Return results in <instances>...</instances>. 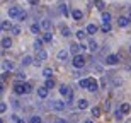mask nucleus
Returning a JSON list of instances; mask_svg holds the SVG:
<instances>
[{
	"instance_id": "f257e3e1",
	"label": "nucleus",
	"mask_w": 131,
	"mask_h": 123,
	"mask_svg": "<svg viewBox=\"0 0 131 123\" xmlns=\"http://www.w3.org/2000/svg\"><path fill=\"white\" fill-rule=\"evenodd\" d=\"M60 94H61L63 98L68 99V103H72V101H73V92H72V89L68 87V86H65V84L60 87Z\"/></svg>"
},
{
	"instance_id": "f03ea898",
	"label": "nucleus",
	"mask_w": 131,
	"mask_h": 123,
	"mask_svg": "<svg viewBox=\"0 0 131 123\" xmlns=\"http://www.w3.org/2000/svg\"><path fill=\"white\" fill-rule=\"evenodd\" d=\"M72 63H73L75 69H83V67H85V56H83V55H75Z\"/></svg>"
},
{
	"instance_id": "7ed1b4c3",
	"label": "nucleus",
	"mask_w": 131,
	"mask_h": 123,
	"mask_svg": "<svg viewBox=\"0 0 131 123\" xmlns=\"http://www.w3.org/2000/svg\"><path fill=\"white\" fill-rule=\"evenodd\" d=\"M51 108L56 109V111H63L67 108V103H63V101H51Z\"/></svg>"
},
{
	"instance_id": "20e7f679",
	"label": "nucleus",
	"mask_w": 131,
	"mask_h": 123,
	"mask_svg": "<svg viewBox=\"0 0 131 123\" xmlns=\"http://www.w3.org/2000/svg\"><path fill=\"white\" fill-rule=\"evenodd\" d=\"M20 12H22L20 7H10V9H9V17H10V19H17Z\"/></svg>"
},
{
	"instance_id": "39448f33",
	"label": "nucleus",
	"mask_w": 131,
	"mask_h": 123,
	"mask_svg": "<svg viewBox=\"0 0 131 123\" xmlns=\"http://www.w3.org/2000/svg\"><path fill=\"white\" fill-rule=\"evenodd\" d=\"M85 48V46H83V44H78V43H73L72 46H70V51H72L73 55H80V51H82V50Z\"/></svg>"
},
{
	"instance_id": "423d86ee",
	"label": "nucleus",
	"mask_w": 131,
	"mask_h": 123,
	"mask_svg": "<svg viewBox=\"0 0 131 123\" xmlns=\"http://www.w3.org/2000/svg\"><path fill=\"white\" fill-rule=\"evenodd\" d=\"M87 89L90 91V92H95L99 89V86H97V80L95 79H89V84H87Z\"/></svg>"
},
{
	"instance_id": "0eeeda50",
	"label": "nucleus",
	"mask_w": 131,
	"mask_h": 123,
	"mask_svg": "<svg viewBox=\"0 0 131 123\" xmlns=\"http://www.w3.org/2000/svg\"><path fill=\"white\" fill-rule=\"evenodd\" d=\"M38 51V56H36V60H39V62H44V60L48 58V53H46V50H36Z\"/></svg>"
},
{
	"instance_id": "6e6552de",
	"label": "nucleus",
	"mask_w": 131,
	"mask_h": 123,
	"mask_svg": "<svg viewBox=\"0 0 131 123\" xmlns=\"http://www.w3.org/2000/svg\"><path fill=\"white\" fill-rule=\"evenodd\" d=\"M48 94H49V89H46L44 86L38 89V96H39L41 99H46V98H48Z\"/></svg>"
},
{
	"instance_id": "1a4fd4ad",
	"label": "nucleus",
	"mask_w": 131,
	"mask_h": 123,
	"mask_svg": "<svg viewBox=\"0 0 131 123\" xmlns=\"http://www.w3.org/2000/svg\"><path fill=\"white\" fill-rule=\"evenodd\" d=\"M117 62H119V56H116V55H109L106 58V63L107 65H116Z\"/></svg>"
},
{
	"instance_id": "9d476101",
	"label": "nucleus",
	"mask_w": 131,
	"mask_h": 123,
	"mask_svg": "<svg viewBox=\"0 0 131 123\" xmlns=\"http://www.w3.org/2000/svg\"><path fill=\"white\" fill-rule=\"evenodd\" d=\"M14 92L15 94H24V84H22V82L14 84Z\"/></svg>"
},
{
	"instance_id": "9b49d317",
	"label": "nucleus",
	"mask_w": 131,
	"mask_h": 123,
	"mask_svg": "<svg viewBox=\"0 0 131 123\" xmlns=\"http://www.w3.org/2000/svg\"><path fill=\"white\" fill-rule=\"evenodd\" d=\"M72 17H73L75 21H80V19L83 17V12H82V10H78V9H73V10H72Z\"/></svg>"
},
{
	"instance_id": "f8f14e48",
	"label": "nucleus",
	"mask_w": 131,
	"mask_h": 123,
	"mask_svg": "<svg viewBox=\"0 0 131 123\" xmlns=\"http://www.w3.org/2000/svg\"><path fill=\"white\" fill-rule=\"evenodd\" d=\"M41 27H43L44 31H51V21L49 19H43L41 21Z\"/></svg>"
},
{
	"instance_id": "ddd939ff",
	"label": "nucleus",
	"mask_w": 131,
	"mask_h": 123,
	"mask_svg": "<svg viewBox=\"0 0 131 123\" xmlns=\"http://www.w3.org/2000/svg\"><path fill=\"white\" fill-rule=\"evenodd\" d=\"M89 51H90V53H95V51H97V43H95V41L94 40H90L89 41Z\"/></svg>"
},
{
	"instance_id": "4468645a",
	"label": "nucleus",
	"mask_w": 131,
	"mask_h": 123,
	"mask_svg": "<svg viewBox=\"0 0 131 123\" xmlns=\"http://www.w3.org/2000/svg\"><path fill=\"white\" fill-rule=\"evenodd\" d=\"M97 29H99V27L95 24H89L87 29H85V33H89V34H95V33H97Z\"/></svg>"
},
{
	"instance_id": "2eb2a0df",
	"label": "nucleus",
	"mask_w": 131,
	"mask_h": 123,
	"mask_svg": "<svg viewBox=\"0 0 131 123\" xmlns=\"http://www.w3.org/2000/svg\"><path fill=\"white\" fill-rule=\"evenodd\" d=\"M77 106H78V109H87L89 108V101L87 99H80L77 103Z\"/></svg>"
},
{
	"instance_id": "dca6fc26",
	"label": "nucleus",
	"mask_w": 131,
	"mask_h": 123,
	"mask_svg": "<svg viewBox=\"0 0 131 123\" xmlns=\"http://www.w3.org/2000/svg\"><path fill=\"white\" fill-rule=\"evenodd\" d=\"M67 58H68V51H67V50H60V51H58V60L65 62Z\"/></svg>"
},
{
	"instance_id": "f3484780",
	"label": "nucleus",
	"mask_w": 131,
	"mask_h": 123,
	"mask_svg": "<svg viewBox=\"0 0 131 123\" xmlns=\"http://www.w3.org/2000/svg\"><path fill=\"white\" fill-rule=\"evenodd\" d=\"M129 109H131V106L128 103H123L121 104V108H119V111H121L123 115H126V113H129Z\"/></svg>"
},
{
	"instance_id": "a211bd4d",
	"label": "nucleus",
	"mask_w": 131,
	"mask_h": 123,
	"mask_svg": "<svg viewBox=\"0 0 131 123\" xmlns=\"http://www.w3.org/2000/svg\"><path fill=\"white\" fill-rule=\"evenodd\" d=\"M53 40V34H51V31H46L43 36V43H49V41Z\"/></svg>"
},
{
	"instance_id": "6ab92c4d",
	"label": "nucleus",
	"mask_w": 131,
	"mask_h": 123,
	"mask_svg": "<svg viewBox=\"0 0 131 123\" xmlns=\"http://www.w3.org/2000/svg\"><path fill=\"white\" fill-rule=\"evenodd\" d=\"M117 24L121 26V27H126V26L129 24V21H128V17H119V19H117Z\"/></svg>"
},
{
	"instance_id": "aec40b11",
	"label": "nucleus",
	"mask_w": 131,
	"mask_h": 123,
	"mask_svg": "<svg viewBox=\"0 0 131 123\" xmlns=\"http://www.w3.org/2000/svg\"><path fill=\"white\" fill-rule=\"evenodd\" d=\"M43 75L46 77V79H49V77L53 75V70H51V67H44V70H43Z\"/></svg>"
},
{
	"instance_id": "412c9836",
	"label": "nucleus",
	"mask_w": 131,
	"mask_h": 123,
	"mask_svg": "<svg viewBox=\"0 0 131 123\" xmlns=\"http://www.w3.org/2000/svg\"><path fill=\"white\" fill-rule=\"evenodd\" d=\"M2 46H4V48H10V46H12V40H10V38H4V40H2Z\"/></svg>"
},
{
	"instance_id": "4be33fe9",
	"label": "nucleus",
	"mask_w": 131,
	"mask_h": 123,
	"mask_svg": "<svg viewBox=\"0 0 131 123\" xmlns=\"http://www.w3.org/2000/svg\"><path fill=\"white\" fill-rule=\"evenodd\" d=\"M94 4H95V7H97L99 10H104V9H106V4H104L102 0H94Z\"/></svg>"
},
{
	"instance_id": "5701e85b",
	"label": "nucleus",
	"mask_w": 131,
	"mask_h": 123,
	"mask_svg": "<svg viewBox=\"0 0 131 123\" xmlns=\"http://www.w3.org/2000/svg\"><path fill=\"white\" fill-rule=\"evenodd\" d=\"M2 67H4L5 70H12V69H14V63H12V62H9V60H5L4 63H2Z\"/></svg>"
},
{
	"instance_id": "b1692460",
	"label": "nucleus",
	"mask_w": 131,
	"mask_h": 123,
	"mask_svg": "<svg viewBox=\"0 0 131 123\" xmlns=\"http://www.w3.org/2000/svg\"><path fill=\"white\" fill-rule=\"evenodd\" d=\"M31 63H32V56H29V55H26L24 58H22V65L26 67V65H31Z\"/></svg>"
},
{
	"instance_id": "393cba45",
	"label": "nucleus",
	"mask_w": 131,
	"mask_h": 123,
	"mask_svg": "<svg viewBox=\"0 0 131 123\" xmlns=\"http://www.w3.org/2000/svg\"><path fill=\"white\" fill-rule=\"evenodd\" d=\"M44 87H46V89H53V87H54V80L51 79V77H49V79H46V84H44Z\"/></svg>"
},
{
	"instance_id": "a878e982",
	"label": "nucleus",
	"mask_w": 131,
	"mask_h": 123,
	"mask_svg": "<svg viewBox=\"0 0 131 123\" xmlns=\"http://www.w3.org/2000/svg\"><path fill=\"white\" fill-rule=\"evenodd\" d=\"M109 21H111V14L102 10V22H109Z\"/></svg>"
},
{
	"instance_id": "bb28decb",
	"label": "nucleus",
	"mask_w": 131,
	"mask_h": 123,
	"mask_svg": "<svg viewBox=\"0 0 131 123\" xmlns=\"http://www.w3.org/2000/svg\"><path fill=\"white\" fill-rule=\"evenodd\" d=\"M0 27H2V29H5V31H10V27H12V24H10L9 21H4V22H2V26H0Z\"/></svg>"
},
{
	"instance_id": "cd10ccee",
	"label": "nucleus",
	"mask_w": 131,
	"mask_h": 123,
	"mask_svg": "<svg viewBox=\"0 0 131 123\" xmlns=\"http://www.w3.org/2000/svg\"><path fill=\"white\" fill-rule=\"evenodd\" d=\"M31 91H32V86L29 82H24V94H29Z\"/></svg>"
},
{
	"instance_id": "c85d7f7f",
	"label": "nucleus",
	"mask_w": 131,
	"mask_h": 123,
	"mask_svg": "<svg viewBox=\"0 0 131 123\" xmlns=\"http://www.w3.org/2000/svg\"><path fill=\"white\" fill-rule=\"evenodd\" d=\"M109 31H111V24L109 22H104L102 24V33H109Z\"/></svg>"
},
{
	"instance_id": "c756f323",
	"label": "nucleus",
	"mask_w": 131,
	"mask_h": 123,
	"mask_svg": "<svg viewBox=\"0 0 131 123\" xmlns=\"http://www.w3.org/2000/svg\"><path fill=\"white\" fill-rule=\"evenodd\" d=\"M34 48H36V50L43 48V40H36V41H34Z\"/></svg>"
},
{
	"instance_id": "7c9ffc66",
	"label": "nucleus",
	"mask_w": 131,
	"mask_h": 123,
	"mask_svg": "<svg viewBox=\"0 0 131 123\" xmlns=\"http://www.w3.org/2000/svg\"><path fill=\"white\" fill-rule=\"evenodd\" d=\"M31 33H32V34H38L39 33V26L38 24H31Z\"/></svg>"
},
{
	"instance_id": "2f4dec72",
	"label": "nucleus",
	"mask_w": 131,
	"mask_h": 123,
	"mask_svg": "<svg viewBox=\"0 0 131 123\" xmlns=\"http://www.w3.org/2000/svg\"><path fill=\"white\" fill-rule=\"evenodd\" d=\"M92 116H101V108L94 106V108H92Z\"/></svg>"
},
{
	"instance_id": "473e14b6",
	"label": "nucleus",
	"mask_w": 131,
	"mask_h": 123,
	"mask_svg": "<svg viewBox=\"0 0 131 123\" xmlns=\"http://www.w3.org/2000/svg\"><path fill=\"white\" fill-rule=\"evenodd\" d=\"M10 31H12V34H20V27L19 26H12Z\"/></svg>"
},
{
	"instance_id": "72a5a7b5",
	"label": "nucleus",
	"mask_w": 131,
	"mask_h": 123,
	"mask_svg": "<svg viewBox=\"0 0 131 123\" xmlns=\"http://www.w3.org/2000/svg\"><path fill=\"white\" fill-rule=\"evenodd\" d=\"M85 34H87L85 31H77V33H75V36H77L78 40H83V38H85Z\"/></svg>"
},
{
	"instance_id": "f704fd0d",
	"label": "nucleus",
	"mask_w": 131,
	"mask_h": 123,
	"mask_svg": "<svg viewBox=\"0 0 131 123\" xmlns=\"http://www.w3.org/2000/svg\"><path fill=\"white\" fill-rule=\"evenodd\" d=\"M60 10H61V14H65V15H68V5H60Z\"/></svg>"
},
{
	"instance_id": "c9c22d12",
	"label": "nucleus",
	"mask_w": 131,
	"mask_h": 123,
	"mask_svg": "<svg viewBox=\"0 0 131 123\" xmlns=\"http://www.w3.org/2000/svg\"><path fill=\"white\" fill-rule=\"evenodd\" d=\"M61 34H63L65 38H68V36H70V29H68L67 26H65V27H61Z\"/></svg>"
},
{
	"instance_id": "e433bc0d",
	"label": "nucleus",
	"mask_w": 131,
	"mask_h": 123,
	"mask_svg": "<svg viewBox=\"0 0 131 123\" xmlns=\"http://www.w3.org/2000/svg\"><path fill=\"white\" fill-rule=\"evenodd\" d=\"M31 123H41V116H38V115L31 116Z\"/></svg>"
},
{
	"instance_id": "4c0bfd02",
	"label": "nucleus",
	"mask_w": 131,
	"mask_h": 123,
	"mask_svg": "<svg viewBox=\"0 0 131 123\" xmlns=\"http://www.w3.org/2000/svg\"><path fill=\"white\" fill-rule=\"evenodd\" d=\"M114 116H116V120H117V121H121V120H123V113L119 111V109H117L116 113H114Z\"/></svg>"
},
{
	"instance_id": "58836bf2",
	"label": "nucleus",
	"mask_w": 131,
	"mask_h": 123,
	"mask_svg": "<svg viewBox=\"0 0 131 123\" xmlns=\"http://www.w3.org/2000/svg\"><path fill=\"white\" fill-rule=\"evenodd\" d=\"M87 84H89V79H82V80H80V87L87 89Z\"/></svg>"
},
{
	"instance_id": "ea45409f",
	"label": "nucleus",
	"mask_w": 131,
	"mask_h": 123,
	"mask_svg": "<svg viewBox=\"0 0 131 123\" xmlns=\"http://www.w3.org/2000/svg\"><path fill=\"white\" fill-rule=\"evenodd\" d=\"M26 17H27V14H26V12H20V14H19V17H17V19H19V21H24Z\"/></svg>"
},
{
	"instance_id": "a19ab883",
	"label": "nucleus",
	"mask_w": 131,
	"mask_h": 123,
	"mask_svg": "<svg viewBox=\"0 0 131 123\" xmlns=\"http://www.w3.org/2000/svg\"><path fill=\"white\" fill-rule=\"evenodd\" d=\"M5 109H7V104H5V103H0V113H4Z\"/></svg>"
},
{
	"instance_id": "79ce46f5",
	"label": "nucleus",
	"mask_w": 131,
	"mask_h": 123,
	"mask_svg": "<svg viewBox=\"0 0 131 123\" xmlns=\"http://www.w3.org/2000/svg\"><path fill=\"white\" fill-rule=\"evenodd\" d=\"M104 109H106V111H109V109H111V103H109V101H106V103H104Z\"/></svg>"
},
{
	"instance_id": "37998d69",
	"label": "nucleus",
	"mask_w": 131,
	"mask_h": 123,
	"mask_svg": "<svg viewBox=\"0 0 131 123\" xmlns=\"http://www.w3.org/2000/svg\"><path fill=\"white\" fill-rule=\"evenodd\" d=\"M17 79H19V80H24V79H26V74L19 72V74H17Z\"/></svg>"
},
{
	"instance_id": "c03bdc74",
	"label": "nucleus",
	"mask_w": 131,
	"mask_h": 123,
	"mask_svg": "<svg viewBox=\"0 0 131 123\" xmlns=\"http://www.w3.org/2000/svg\"><path fill=\"white\" fill-rule=\"evenodd\" d=\"M54 123H68L67 120H63V118H56L54 120Z\"/></svg>"
},
{
	"instance_id": "a18cd8bd",
	"label": "nucleus",
	"mask_w": 131,
	"mask_h": 123,
	"mask_svg": "<svg viewBox=\"0 0 131 123\" xmlns=\"http://www.w3.org/2000/svg\"><path fill=\"white\" fill-rule=\"evenodd\" d=\"M29 2H31V5H38L39 0H29Z\"/></svg>"
},
{
	"instance_id": "49530a36",
	"label": "nucleus",
	"mask_w": 131,
	"mask_h": 123,
	"mask_svg": "<svg viewBox=\"0 0 131 123\" xmlns=\"http://www.w3.org/2000/svg\"><path fill=\"white\" fill-rule=\"evenodd\" d=\"M2 92H4V84L0 82V94H2Z\"/></svg>"
},
{
	"instance_id": "de8ad7c7",
	"label": "nucleus",
	"mask_w": 131,
	"mask_h": 123,
	"mask_svg": "<svg viewBox=\"0 0 131 123\" xmlns=\"http://www.w3.org/2000/svg\"><path fill=\"white\" fill-rule=\"evenodd\" d=\"M15 123H26V120H22V118H19V120H17V121H15Z\"/></svg>"
},
{
	"instance_id": "09e8293b",
	"label": "nucleus",
	"mask_w": 131,
	"mask_h": 123,
	"mask_svg": "<svg viewBox=\"0 0 131 123\" xmlns=\"http://www.w3.org/2000/svg\"><path fill=\"white\" fill-rule=\"evenodd\" d=\"M128 21H129V22H131V10H129V15H128Z\"/></svg>"
},
{
	"instance_id": "8fccbe9b",
	"label": "nucleus",
	"mask_w": 131,
	"mask_h": 123,
	"mask_svg": "<svg viewBox=\"0 0 131 123\" xmlns=\"http://www.w3.org/2000/svg\"><path fill=\"white\" fill-rule=\"evenodd\" d=\"M85 123H94V121H92V120H87V121H85Z\"/></svg>"
},
{
	"instance_id": "3c124183",
	"label": "nucleus",
	"mask_w": 131,
	"mask_h": 123,
	"mask_svg": "<svg viewBox=\"0 0 131 123\" xmlns=\"http://www.w3.org/2000/svg\"><path fill=\"white\" fill-rule=\"evenodd\" d=\"M0 123H4V120H2V118H0Z\"/></svg>"
},
{
	"instance_id": "603ef678",
	"label": "nucleus",
	"mask_w": 131,
	"mask_h": 123,
	"mask_svg": "<svg viewBox=\"0 0 131 123\" xmlns=\"http://www.w3.org/2000/svg\"><path fill=\"white\" fill-rule=\"evenodd\" d=\"M0 31H2V27H0Z\"/></svg>"
},
{
	"instance_id": "864d4df0",
	"label": "nucleus",
	"mask_w": 131,
	"mask_h": 123,
	"mask_svg": "<svg viewBox=\"0 0 131 123\" xmlns=\"http://www.w3.org/2000/svg\"><path fill=\"white\" fill-rule=\"evenodd\" d=\"M129 51H131V48H129Z\"/></svg>"
}]
</instances>
